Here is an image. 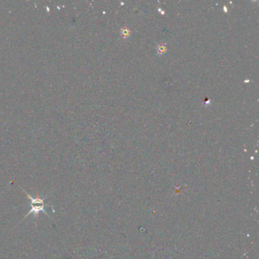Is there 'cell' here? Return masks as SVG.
Here are the masks:
<instances>
[{"mask_svg":"<svg viewBox=\"0 0 259 259\" xmlns=\"http://www.w3.org/2000/svg\"><path fill=\"white\" fill-rule=\"evenodd\" d=\"M157 54H159V55L163 54V53L166 52V51H167L166 43H160V44L157 46Z\"/></svg>","mask_w":259,"mask_h":259,"instance_id":"2","label":"cell"},{"mask_svg":"<svg viewBox=\"0 0 259 259\" xmlns=\"http://www.w3.org/2000/svg\"><path fill=\"white\" fill-rule=\"evenodd\" d=\"M121 33H122V35L123 36V38H127L130 35V30L126 27H122V29H121Z\"/></svg>","mask_w":259,"mask_h":259,"instance_id":"3","label":"cell"},{"mask_svg":"<svg viewBox=\"0 0 259 259\" xmlns=\"http://www.w3.org/2000/svg\"><path fill=\"white\" fill-rule=\"evenodd\" d=\"M21 189L23 190V192H25V194L27 195V198H29L30 200H31V203H30L31 209H30L29 212H28V213L27 214V215H26V216H25V217L22 219V220H24L25 218H27V216H29L30 214H34V218H37V217H38V214L40 212H43V213H44L46 216L50 217V215L47 214V212L46 211V209H45L46 207L47 206V205L44 203V200H45V198H46V196L47 195H46L44 198H40L39 194L37 193V194L36 198H33V197H31V196L30 195L28 194V193H27V192H26L25 189Z\"/></svg>","mask_w":259,"mask_h":259,"instance_id":"1","label":"cell"}]
</instances>
